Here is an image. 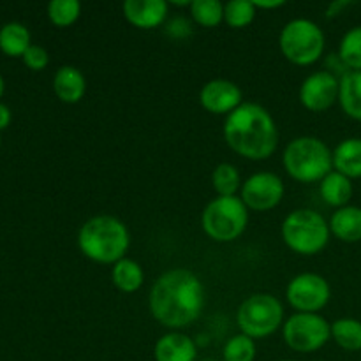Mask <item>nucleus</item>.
Masks as SVG:
<instances>
[{
	"label": "nucleus",
	"instance_id": "f3484780",
	"mask_svg": "<svg viewBox=\"0 0 361 361\" xmlns=\"http://www.w3.org/2000/svg\"><path fill=\"white\" fill-rule=\"evenodd\" d=\"M330 231L337 240L344 243L361 242V208L348 204L338 208L330 219Z\"/></svg>",
	"mask_w": 361,
	"mask_h": 361
},
{
	"label": "nucleus",
	"instance_id": "c756f323",
	"mask_svg": "<svg viewBox=\"0 0 361 361\" xmlns=\"http://www.w3.org/2000/svg\"><path fill=\"white\" fill-rule=\"evenodd\" d=\"M25 62V66L32 71H42L46 69V66L49 63V55L42 46L32 44L30 48L25 51V55L21 56Z\"/></svg>",
	"mask_w": 361,
	"mask_h": 361
},
{
	"label": "nucleus",
	"instance_id": "473e14b6",
	"mask_svg": "<svg viewBox=\"0 0 361 361\" xmlns=\"http://www.w3.org/2000/svg\"><path fill=\"white\" fill-rule=\"evenodd\" d=\"M252 4L256 9H267V11L279 9V7L284 6V2H282V0H274V2H271V0H267V2H263V0H252Z\"/></svg>",
	"mask_w": 361,
	"mask_h": 361
},
{
	"label": "nucleus",
	"instance_id": "7c9ffc66",
	"mask_svg": "<svg viewBox=\"0 0 361 361\" xmlns=\"http://www.w3.org/2000/svg\"><path fill=\"white\" fill-rule=\"evenodd\" d=\"M166 34L173 39H185L192 34V25L185 18H173L166 23Z\"/></svg>",
	"mask_w": 361,
	"mask_h": 361
},
{
	"label": "nucleus",
	"instance_id": "5701e85b",
	"mask_svg": "<svg viewBox=\"0 0 361 361\" xmlns=\"http://www.w3.org/2000/svg\"><path fill=\"white\" fill-rule=\"evenodd\" d=\"M331 338L344 351H361V321L342 317L331 323Z\"/></svg>",
	"mask_w": 361,
	"mask_h": 361
},
{
	"label": "nucleus",
	"instance_id": "4be33fe9",
	"mask_svg": "<svg viewBox=\"0 0 361 361\" xmlns=\"http://www.w3.org/2000/svg\"><path fill=\"white\" fill-rule=\"evenodd\" d=\"M32 46L30 32L25 25L13 21L0 28V49L9 56H23Z\"/></svg>",
	"mask_w": 361,
	"mask_h": 361
},
{
	"label": "nucleus",
	"instance_id": "e433bc0d",
	"mask_svg": "<svg viewBox=\"0 0 361 361\" xmlns=\"http://www.w3.org/2000/svg\"><path fill=\"white\" fill-rule=\"evenodd\" d=\"M282 361H293V360H282Z\"/></svg>",
	"mask_w": 361,
	"mask_h": 361
},
{
	"label": "nucleus",
	"instance_id": "39448f33",
	"mask_svg": "<svg viewBox=\"0 0 361 361\" xmlns=\"http://www.w3.org/2000/svg\"><path fill=\"white\" fill-rule=\"evenodd\" d=\"M282 240L300 256H316L330 242V224L316 210L298 208L282 222Z\"/></svg>",
	"mask_w": 361,
	"mask_h": 361
},
{
	"label": "nucleus",
	"instance_id": "412c9836",
	"mask_svg": "<svg viewBox=\"0 0 361 361\" xmlns=\"http://www.w3.org/2000/svg\"><path fill=\"white\" fill-rule=\"evenodd\" d=\"M338 102L349 118L361 122V71H349L341 78Z\"/></svg>",
	"mask_w": 361,
	"mask_h": 361
},
{
	"label": "nucleus",
	"instance_id": "2f4dec72",
	"mask_svg": "<svg viewBox=\"0 0 361 361\" xmlns=\"http://www.w3.org/2000/svg\"><path fill=\"white\" fill-rule=\"evenodd\" d=\"M348 6H351V2H348V0H337V2H334L330 7H328L326 16L328 18L338 16V14H341V11L345 9Z\"/></svg>",
	"mask_w": 361,
	"mask_h": 361
},
{
	"label": "nucleus",
	"instance_id": "6e6552de",
	"mask_svg": "<svg viewBox=\"0 0 361 361\" xmlns=\"http://www.w3.org/2000/svg\"><path fill=\"white\" fill-rule=\"evenodd\" d=\"M284 321V307L281 300L268 293H256L242 302L236 312V323L243 335L252 341L267 338L281 328Z\"/></svg>",
	"mask_w": 361,
	"mask_h": 361
},
{
	"label": "nucleus",
	"instance_id": "f704fd0d",
	"mask_svg": "<svg viewBox=\"0 0 361 361\" xmlns=\"http://www.w3.org/2000/svg\"><path fill=\"white\" fill-rule=\"evenodd\" d=\"M2 94H4V80L2 76H0V97H2Z\"/></svg>",
	"mask_w": 361,
	"mask_h": 361
},
{
	"label": "nucleus",
	"instance_id": "72a5a7b5",
	"mask_svg": "<svg viewBox=\"0 0 361 361\" xmlns=\"http://www.w3.org/2000/svg\"><path fill=\"white\" fill-rule=\"evenodd\" d=\"M9 123H11V109L7 108L6 104L0 102V130L6 129Z\"/></svg>",
	"mask_w": 361,
	"mask_h": 361
},
{
	"label": "nucleus",
	"instance_id": "4468645a",
	"mask_svg": "<svg viewBox=\"0 0 361 361\" xmlns=\"http://www.w3.org/2000/svg\"><path fill=\"white\" fill-rule=\"evenodd\" d=\"M122 11L123 18L141 30L161 27L168 18V4L164 0H126Z\"/></svg>",
	"mask_w": 361,
	"mask_h": 361
},
{
	"label": "nucleus",
	"instance_id": "f257e3e1",
	"mask_svg": "<svg viewBox=\"0 0 361 361\" xmlns=\"http://www.w3.org/2000/svg\"><path fill=\"white\" fill-rule=\"evenodd\" d=\"M204 307V286L187 268L164 271L154 282L148 296V309L154 319L173 331L190 326Z\"/></svg>",
	"mask_w": 361,
	"mask_h": 361
},
{
	"label": "nucleus",
	"instance_id": "aec40b11",
	"mask_svg": "<svg viewBox=\"0 0 361 361\" xmlns=\"http://www.w3.org/2000/svg\"><path fill=\"white\" fill-rule=\"evenodd\" d=\"M111 282L118 291L127 293H136L137 289L143 286L145 274L143 268L137 261L123 257V259L116 261L111 268Z\"/></svg>",
	"mask_w": 361,
	"mask_h": 361
},
{
	"label": "nucleus",
	"instance_id": "bb28decb",
	"mask_svg": "<svg viewBox=\"0 0 361 361\" xmlns=\"http://www.w3.org/2000/svg\"><path fill=\"white\" fill-rule=\"evenodd\" d=\"M80 14L81 4L78 0H51L48 4V18L55 27H71L76 23Z\"/></svg>",
	"mask_w": 361,
	"mask_h": 361
},
{
	"label": "nucleus",
	"instance_id": "c85d7f7f",
	"mask_svg": "<svg viewBox=\"0 0 361 361\" xmlns=\"http://www.w3.org/2000/svg\"><path fill=\"white\" fill-rule=\"evenodd\" d=\"M224 361H254L256 360V342L240 334L229 338L222 349Z\"/></svg>",
	"mask_w": 361,
	"mask_h": 361
},
{
	"label": "nucleus",
	"instance_id": "6ab92c4d",
	"mask_svg": "<svg viewBox=\"0 0 361 361\" xmlns=\"http://www.w3.org/2000/svg\"><path fill=\"white\" fill-rule=\"evenodd\" d=\"M319 194L324 203L337 208V210L348 207L353 197L351 178L334 169L319 182Z\"/></svg>",
	"mask_w": 361,
	"mask_h": 361
},
{
	"label": "nucleus",
	"instance_id": "b1692460",
	"mask_svg": "<svg viewBox=\"0 0 361 361\" xmlns=\"http://www.w3.org/2000/svg\"><path fill=\"white\" fill-rule=\"evenodd\" d=\"M189 13L200 27L215 28L224 21V4L219 0H192Z\"/></svg>",
	"mask_w": 361,
	"mask_h": 361
},
{
	"label": "nucleus",
	"instance_id": "f8f14e48",
	"mask_svg": "<svg viewBox=\"0 0 361 361\" xmlns=\"http://www.w3.org/2000/svg\"><path fill=\"white\" fill-rule=\"evenodd\" d=\"M341 78L330 71H317L309 74L300 87V102L312 113H323L338 101Z\"/></svg>",
	"mask_w": 361,
	"mask_h": 361
},
{
	"label": "nucleus",
	"instance_id": "dca6fc26",
	"mask_svg": "<svg viewBox=\"0 0 361 361\" xmlns=\"http://www.w3.org/2000/svg\"><path fill=\"white\" fill-rule=\"evenodd\" d=\"M53 92L66 104H76L85 97L87 80L74 66H62L53 78Z\"/></svg>",
	"mask_w": 361,
	"mask_h": 361
},
{
	"label": "nucleus",
	"instance_id": "0eeeda50",
	"mask_svg": "<svg viewBox=\"0 0 361 361\" xmlns=\"http://www.w3.org/2000/svg\"><path fill=\"white\" fill-rule=\"evenodd\" d=\"M324 39L323 28L312 20L296 18L284 25L279 35V46L286 59L300 67L312 66L323 56Z\"/></svg>",
	"mask_w": 361,
	"mask_h": 361
},
{
	"label": "nucleus",
	"instance_id": "393cba45",
	"mask_svg": "<svg viewBox=\"0 0 361 361\" xmlns=\"http://www.w3.org/2000/svg\"><path fill=\"white\" fill-rule=\"evenodd\" d=\"M212 185L217 196H236V192L242 189L238 169L229 162H221L212 173Z\"/></svg>",
	"mask_w": 361,
	"mask_h": 361
},
{
	"label": "nucleus",
	"instance_id": "cd10ccee",
	"mask_svg": "<svg viewBox=\"0 0 361 361\" xmlns=\"http://www.w3.org/2000/svg\"><path fill=\"white\" fill-rule=\"evenodd\" d=\"M256 11L252 0H231L224 4V21L231 28H245L254 21Z\"/></svg>",
	"mask_w": 361,
	"mask_h": 361
},
{
	"label": "nucleus",
	"instance_id": "20e7f679",
	"mask_svg": "<svg viewBox=\"0 0 361 361\" xmlns=\"http://www.w3.org/2000/svg\"><path fill=\"white\" fill-rule=\"evenodd\" d=\"M282 162L293 180L300 183H316L334 171V152L319 137L300 136L289 141Z\"/></svg>",
	"mask_w": 361,
	"mask_h": 361
},
{
	"label": "nucleus",
	"instance_id": "7ed1b4c3",
	"mask_svg": "<svg viewBox=\"0 0 361 361\" xmlns=\"http://www.w3.org/2000/svg\"><path fill=\"white\" fill-rule=\"evenodd\" d=\"M129 245V229L113 215H95L78 231V247L81 254L99 264H115L123 259Z\"/></svg>",
	"mask_w": 361,
	"mask_h": 361
},
{
	"label": "nucleus",
	"instance_id": "423d86ee",
	"mask_svg": "<svg viewBox=\"0 0 361 361\" xmlns=\"http://www.w3.org/2000/svg\"><path fill=\"white\" fill-rule=\"evenodd\" d=\"M249 224V208L238 196H217L204 207L201 226L214 242L240 238Z\"/></svg>",
	"mask_w": 361,
	"mask_h": 361
},
{
	"label": "nucleus",
	"instance_id": "1a4fd4ad",
	"mask_svg": "<svg viewBox=\"0 0 361 361\" xmlns=\"http://www.w3.org/2000/svg\"><path fill=\"white\" fill-rule=\"evenodd\" d=\"M282 335L289 349L296 353H316L331 338V324L319 314L296 312L282 324Z\"/></svg>",
	"mask_w": 361,
	"mask_h": 361
},
{
	"label": "nucleus",
	"instance_id": "f03ea898",
	"mask_svg": "<svg viewBox=\"0 0 361 361\" xmlns=\"http://www.w3.org/2000/svg\"><path fill=\"white\" fill-rule=\"evenodd\" d=\"M224 140L233 152L249 161H264L279 147V129L274 116L256 102H242L224 120Z\"/></svg>",
	"mask_w": 361,
	"mask_h": 361
},
{
	"label": "nucleus",
	"instance_id": "9b49d317",
	"mask_svg": "<svg viewBox=\"0 0 361 361\" xmlns=\"http://www.w3.org/2000/svg\"><path fill=\"white\" fill-rule=\"evenodd\" d=\"M284 197V182L270 171L250 175L240 189V200L252 212H270Z\"/></svg>",
	"mask_w": 361,
	"mask_h": 361
},
{
	"label": "nucleus",
	"instance_id": "a878e982",
	"mask_svg": "<svg viewBox=\"0 0 361 361\" xmlns=\"http://www.w3.org/2000/svg\"><path fill=\"white\" fill-rule=\"evenodd\" d=\"M338 56L349 71H361V27L345 32L338 46Z\"/></svg>",
	"mask_w": 361,
	"mask_h": 361
},
{
	"label": "nucleus",
	"instance_id": "9d476101",
	"mask_svg": "<svg viewBox=\"0 0 361 361\" xmlns=\"http://www.w3.org/2000/svg\"><path fill=\"white\" fill-rule=\"evenodd\" d=\"M286 298L296 312L317 314L328 305L331 288L323 275L300 274L286 288Z\"/></svg>",
	"mask_w": 361,
	"mask_h": 361
},
{
	"label": "nucleus",
	"instance_id": "ddd939ff",
	"mask_svg": "<svg viewBox=\"0 0 361 361\" xmlns=\"http://www.w3.org/2000/svg\"><path fill=\"white\" fill-rule=\"evenodd\" d=\"M242 90L233 81L217 78L203 85L200 92V102L212 115H226L235 111L242 104Z\"/></svg>",
	"mask_w": 361,
	"mask_h": 361
},
{
	"label": "nucleus",
	"instance_id": "a211bd4d",
	"mask_svg": "<svg viewBox=\"0 0 361 361\" xmlns=\"http://www.w3.org/2000/svg\"><path fill=\"white\" fill-rule=\"evenodd\" d=\"M334 169L348 178H361V137H348L334 150Z\"/></svg>",
	"mask_w": 361,
	"mask_h": 361
},
{
	"label": "nucleus",
	"instance_id": "2eb2a0df",
	"mask_svg": "<svg viewBox=\"0 0 361 361\" xmlns=\"http://www.w3.org/2000/svg\"><path fill=\"white\" fill-rule=\"evenodd\" d=\"M154 356L155 361H196L197 348L189 335L169 331L155 342Z\"/></svg>",
	"mask_w": 361,
	"mask_h": 361
},
{
	"label": "nucleus",
	"instance_id": "c9c22d12",
	"mask_svg": "<svg viewBox=\"0 0 361 361\" xmlns=\"http://www.w3.org/2000/svg\"><path fill=\"white\" fill-rule=\"evenodd\" d=\"M203 361H217V360H203Z\"/></svg>",
	"mask_w": 361,
	"mask_h": 361
}]
</instances>
